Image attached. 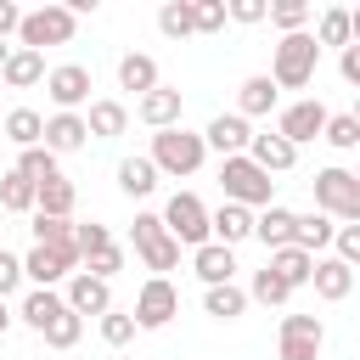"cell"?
<instances>
[{"label":"cell","mask_w":360,"mask_h":360,"mask_svg":"<svg viewBox=\"0 0 360 360\" xmlns=\"http://www.w3.org/2000/svg\"><path fill=\"white\" fill-rule=\"evenodd\" d=\"M315 62H321V45H315L309 28H298V34H281V45H276L264 79H270L276 90H304V84L315 79Z\"/></svg>","instance_id":"obj_1"},{"label":"cell","mask_w":360,"mask_h":360,"mask_svg":"<svg viewBox=\"0 0 360 360\" xmlns=\"http://www.w3.org/2000/svg\"><path fill=\"white\" fill-rule=\"evenodd\" d=\"M219 186H225V202H236V208H248V214L276 202V180H270V174H264V169H259L248 152L219 163Z\"/></svg>","instance_id":"obj_2"},{"label":"cell","mask_w":360,"mask_h":360,"mask_svg":"<svg viewBox=\"0 0 360 360\" xmlns=\"http://www.w3.org/2000/svg\"><path fill=\"white\" fill-rule=\"evenodd\" d=\"M146 158H152L158 174H174V180H180V174H197V169H202L208 146H202V135H191L186 124H174V129H158V135H152V152H146Z\"/></svg>","instance_id":"obj_3"},{"label":"cell","mask_w":360,"mask_h":360,"mask_svg":"<svg viewBox=\"0 0 360 360\" xmlns=\"http://www.w3.org/2000/svg\"><path fill=\"white\" fill-rule=\"evenodd\" d=\"M315 214L354 225V219H360V174H349V169H338V163L321 169V174H315Z\"/></svg>","instance_id":"obj_4"},{"label":"cell","mask_w":360,"mask_h":360,"mask_svg":"<svg viewBox=\"0 0 360 360\" xmlns=\"http://www.w3.org/2000/svg\"><path fill=\"white\" fill-rule=\"evenodd\" d=\"M73 28H79V17L68 6H39V11H22L17 39H22V51L45 56V45H73Z\"/></svg>","instance_id":"obj_5"},{"label":"cell","mask_w":360,"mask_h":360,"mask_svg":"<svg viewBox=\"0 0 360 360\" xmlns=\"http://www.w3.org/2000/svg\"><path fill=\"white\" fill-rule=\"evenodd\" d=\"M158 219H163V231H169L180 248H202V242H208V208H202L197 191H174Z\"/></svg>","instance_id":"obj_6"},{"label":"cell","mask_w":360,"mask_h":360,"mask_svg":"<svg viewBox=\"0 0 360 360\" xmlns=\"http://www.w3.org/2000/svg\"><path fill=\"white\" fill-rule=\"evenodd\" d=\"M129 236H135V253H141V264H146L152 276H163V270H174V264H180V242L163 231V219H158V214H135Z\"/></svg>","instance_id":"obj_7"},{"label":"cell","mask_w":360,"mask_h":360,"mask_svg":"<svg viewBox=\"0 0 360 360\" xmlns=\"http://www.w3.org/2000/svg\"><path fill=\"white\" fill-rule=\"evenodd\" d=\"M174 315H180V292H174V281H169V276H152V281L135 292L129 321H135L141 332H158V326H169Z\"/></svg>","instance_id":"obj_8"},{"label":"cell","mask_w":360,"mask_h":360,"mask_svg":"<svg viewBox=\"0 0 360 360\" xmlns=\"http://www.w3.org/2000/svg\"><path fill=\"white\" fill-rule=\"evenodd\" d=\"M90 90H96V79H90L84 62H62V68L45 73V96L56 101V112H79L90 101Z\"/></svg>","instance_id":"obj_9"},{"label":"cell","mask_w":360,"mask_h":360,"mask_svg":"<svg viewBox=\"0 0 360 360\" xmlns=\"http://www.w3.org/2000/svg\"><path fill=\"white\" fill-rule=\"evenodd\" d=\"M321 343H326L321 315H281V343H276L281 360H315Z\"/></svg>","instance_id":"obj_10"},{"label":"cell","mask_w":360,"mask_h":360,"mask_svg":"<svg viewBox=\"0 0 360 360\" xmlns=\"http://www.w3.org/2000/svg\"><path fill=\"white\" fill-rule=\"evenodd\" d=\"M321 129H326V107H321L315 96H304V101L281 107V118H276V135H281L287 146H304V141H315Z\"/></svg>","instance_id":"obj_11"},{"label":"cell","mask_w":360,"mask_h":360,"mask_svg":"<svg viewBox=\"0 0 360 360\" xmlns=\"http://www.w3.org/2000/svg\"><path fill=\"white\" fill-rule=\"evenodd\" d=\"M73 270H79V248H28V259H22V276L39 281V287L68 281Z\"/></svg>","instance_id":"obj_12"},{"label":"cell","mask_w":360,"mask_h":360,"mask_svg":"<svg viewBox=\"0 0 360 360\" xmlns=\"http://www.w3.org/2000/svg\"><path fill=\"white\" fill-rule=\"evenodd\" d=\"M62 304H68L79 321H84V315H107V309H112V281H96V276H84V270H73Z\"/></svg>","instance_id":"obj_13"},{"label":"cell","mask_w":360,"mask_h":360,"mask_svg":"<svg viewBox=\"0 0 360 360\" xmlns=\"http://www.w3.org/2000/svg\"><path fill=\"white\" fill-rule=\"evenodd\" d=\"M248 141H253V129H248V118H236V112H219V118H208V129H202V146H214L219 158H242Z\"/></svg>","instance_id":"obj_14"},{"label":"cell","mask_w":360,"mask_h":360,"mask_svg":"<svg viewBox=\"0 0 360 360\" xmlns=\"http://www.w3.org/2000/svg\"><path fill=\"white\" fill-rule=\"evenodd\" d=\"M208 236H214L219 248H236V242H248V236H253V214H248V208H236V202H219V208L208 214Z\"/></svg>","instance_id":"obj_15"},{"label":"cell","mask_w":360,"mask_h":360,"mask_svg":"<svg viewBox=\"0 0 360 360\" xmlns=\"http://www.w3.org/2000/svg\"><path fill=\"white\" fill-rule=\"evenodd\" d=\"M191 270L202 276V287H225L236 276V253L219 242H202V248H191Z\"/></svg>","instance_id":"obj_16"},{"label":"cell","mask_w":360,"mask_h":360,"mask_svg":"<svg viewBox=\"0 0 360 360\" xmlns=\"http://www.w3.org/2000/svg\"><path fill=\"white\" fill-rule=\"evenodd\" d=\"M309 281H315V298H326V304H343V298L354 292V270H349L343 259H315Z\"/></svg>","instance_id":"obj_17"},{"label":"cell","mask_w":360,"mask_h":360,"mask_svg":"<svg viewBox=\"0 0 360 360\" xmlns=\"http://www.w3.org/2000/svg\"><path fill=\"white\" fill-rule=\"evenodd\" d=\"M180 107H186V101H180V90L158 84V90H146V96H141V107H135V112H141V124H152V129H174V124H180Z\"/></svg>","instance_id":"obj_18"},{"label":"cell","mask_w":360,"mask_h":360,"mask_svg":"<svg viewBox=\"0 0 360 360\" xmlns=\"http://www.w3.org/2000/svg\"><path fill=\"white\" fill-rule=\"evenodd\" d=\"M276 101H281V90H276L264 73H253V79H242V90H236V118H264V112H276Z\"/></svg>","instance_id":"obj_19"},{"label":"cell","mask_w":360,"mask_h":360,"mask_svg":"<svg viewBox=\"0 0 360 360\" xmlns=\"http://www.w3.org/2000/svg\"><path fill=\"white\" fill-rule=\"evenodd\" d=\"M84 141H90V135H84V118H79V112H51V118H45V141H39L45 152H79Z\"/></svg>","instance_id":"obj_20"},{"label":"cell","mask_w":360,"mask_h":360,"mask_svg":"<svg viewBox=\"0 0 360 360\" xmlns=\"http://www.w3.org/2000/svg\"><path fill=\"white\" fill-rule=\"evenodd\" d=\"M248 158H253L264 174H281V169H292V163H298V146H287V141L270 129V135H253V141H248Z\"/></svg>","instance_id":"obj_21"},{"label":"cell","mask_w":360,"mask_h":360,"mask_svg":"<svg viewBox=\"0 0 360 360\" xmlns=\"http://www.w3.org/2000/svg\"><path fill=\"white\" fill-rule=\"evenodd\" d=\"M0 79H6L11 90H34V84L45 79V56H39V51H22V45H11V56H6Z\"/></svg>","instance_id":"obj_22"},{"label":"cell","mask_w":360,"mask_h":360,"mask_svg":"<svg viewBox=\"0 0 360 360\" xmlns=\"http://www.w3.org/2000/svg\"><path fill=\"white\" fill-rule=\"evenodd\" d=\"M253 236L276 253V248H287L292 242V208H281V202H270V208H259L253 214Z\"/></svg>","instance_id":"obj_23"},{"label":"cell","mask_w":360,"mask_h":360,"mask_svg":"<svg viewBox=\"0 0 360 360\" xmlns=\"http://www.w3.org/2000/svg\"><path fill=\"white\" fill-rule=\"evenodd\" d=\"M124 124H129V107L124 101H90V112H84V135H96V141L124 135Z\"/></svg>","instance_id":"obj_24"},{"label":"cell","mask_w":360,"mask_h":360,"mask_svg":"<svg viewBox=\"0 0 360 360\" xmlns=\"http://www.w3.org/2000/svg\"><path fill=\"white\" fill-rule=\"evenodd\" d=\"M0 135H6V141H17V146L28 152V146H39V141H45V118H39L34 107H11V112L0 118Z\"/></svg>","instance_id":"obj_25"},{"label":"cell","mask_w":360,"mask_h":360,"mask_svg":"<svg viewBox=\"0 0 360 360\" xmlns=\"http://www.w3.org/2000/svg\"><path fill=\"white\" fill-rule=\"evenodd\" d=\"M73 202H79V191H73V180H45V186H34V214H51V219H68L73 214Z\"/></svg>","instance_id":"obj_26"},{"label":"cell","mask_w":360,"mask_h":360,"mask_svg":"<svg viewBox=\"0 0 360 360\" xmlns=\"http://www.w3.org/2000/svg\"><path fill=\"white\" fill-rule=\"evenodd\" d=\"M118 84H124V90H135V96H146V90H158L163 79H158V62H152L146 51H129V56L118 62Z\"/></svg>","instance_id":"obj_27"},{"label":"cell","mask_w":360,"mask_h":360,"mask_svg":"<svg viewBox=\"0 0 360 360\" xmlns=\"http://www.w3.org/2000/svg\"><path fill=\"white\" fill-rule=\"evenodd\" d=\"M332 231H338V225H332L326 214H292V248H304L309 259L332 242Z\"/></svg>","instance_id":"obj_28"},{"label":"cell","mask_w":360,"mask_h":360,"mask_svg":"<svg viewBox=\"0 0 360 360\" xmlns=\"http://www.w3.org/2000/svg\"><path fill=\"white\" fill-rule=\"evenodd\" d=\"M118 191H124V197H152V191H158L152 158H124V163H118Z\"/></svg>","instance_id":"obj_29"},{"label":"cell","mask_w":360,"mask_h":360,"mask_svg":"<svg viewBox=\"0 0 360 360\" xmlns=\"http://www.w3.org/2000/svg\"><path fill=\"white\" fill-rule=\"evenodd\" d=\"M264 270H276L287 287H304V281H309V270H315V259H309L304 248H292V242H287V248H276V253H270V264H264Z\"/></svg>","instance_id":"obj_30"},{"label":"cell","mask_w":360,"mask_h":360,"mask_svg":"<svg viewBox=\"0 0 360 360\" xmlns=\"http://www.w3.org/2000/svg\"><path fill=\"white\" fill-rule=\"evenodd\" d=\"M62 309H68V304H62V292H51V287H34V292L22 298V309H17V315H22L34 332H45V326H51V315H62Z\"/></svg>","instance_id":"obj_31"},{"label":"cell","mask_w":360,"mask_h":360,"mask_svg":"<svg viewBox=\"0 0 360 360\" xmlns=\"http://www.w3.org/2000/svg\"><path fill=\"white\" fill-rule=\"evenodd\" d=\"M202 309H208L214 321H236V315L248 309V292H242L236 281H225V287H208V292H202Z\"/></svg>","instance_id":"obj_32"},{"label":"cell","mask_w":360,"mask_h":360,"mask_svg":"<svg viewBox=\"0 0 360 360\" xmlns=\"http://www.w3.org/2000/svg\"><path fill=\"white\" fill-rule=\"evenodd\" d=\"M349 39H354L349 11H343V6H326V11H321V22H315V45L326 51V45H349Z\"/></svg>","instance_id":"obj_33"},{"label":"cell","mask_w":360,"mask_h":360,"mask_svg":"<svg viewBox=\"0 0 360 360\" xmlns=\"http://www.w3.org/2000/svg\"><path fill=\"white\" fill-rule=\"evenodd\" d=\"M321 141H326V146H338V152H354V146H360V118H354V112H326Z\"/></svg>","instance_id":"obj_34"},{"label":"cell","mask_w":360,"mask_h":360,"mask_svg":"<svg viewBox=\"0 0 360 360\" xmlns=\"http://www.w3.org/2000/svg\"><path fill=\"white\" fill-rule=\"evenodd\" d=\"M17 174H22L28 186H45V180H56L62 169H56V152H45V146H28V152L17 158Z\"/></svg>","instance_id":"obj_35"},{"label":"cell","mask_w":360,"mask_h":360,"mask_svg":"<svg viewBox=\"0 0 360 360\" xmlns=\"http://www.w3.org/2000/svg\"><path fill=\"white\" fill-rule=\"evenodd\" d=\"M0 208L6 214H34V186L11 169V174H0Z\"/></svg>","instance_id":"obj_36"},{"label":"cell","mask_w":360,"mask_h":360,"mask_svg":"<svg viewBox=\"0 0 360 360\" xmlns=\"http://www.w3.org/2000/svg\"><path fill=\"white\" fill-rule=\"evenodd\" d=\"M34 248H73V219L34 214Z\"/></svg>","instance_id":"obj_37"},{"label":"cell","mask_w":360,"mask_h":360,"mask_svg":"<svg viewBox=\"0 0 360 360\" xmlns=\"http://www.w3.org/2000/svg\"><path fill=\"white\" fill-rule=\"evenodd\" d=\"M39 338H45V343H51V349H73V343H79V338H84V321H79V315H73V309H62V315H51V326H45V332H39Z\"/></svg>","instance_id":"obj_38"},{"label":"cell","mask_w":360,"mask_h":360,"mask_svg":"<svg viewBox=\"0 0 360 360\" xmlns=\"http://www.w3.org/2000/svg\"><path fill=\"white\" fill-rule=\"evenodd\" d=\"M158 28H163L169 39H186V34H191V0H163Z\"/></svg>","instance_id":"obj_39"},{"label":"cell","mask_w":360,"mask_h":360,"mask_svg":"<svg viewBox=\"0 0 360 360\" xmlns=\"http://www.w3.org/2000/svg\"><path fill=\"white\" fill-rule=\"evenodd\" d=\"M248 298H259V304H287V298H292V287H287L276 270H253V287H248Z\"/></svg>","instance_id":"obj_40"},{"label":"cell","mask_w":360,"mask_h":360,"mask_svg":"<svg viewBox=\"0 0 360 360\" xmlns=\"http://www.w3.org/2000/svg\"><path fill=\"white\" fill-rule=\"evenodd\" d=\"M225 28V0H191V34H219Z\"/></svg>","instance_id":"obj_41"},{"label":"cell","mask_w":360,"mask_h":360,"mask_svg":"<svg viewBox=\"0 0 360 360\" xmlns=\"http://www.w3.org/2000/svg\"><path fill=\"white\" fill-rule=\"evenodd\" d=\"M84 264V276H96V281H112L118 270H124V248L112 242V248H101V253H90V259H79Z\"/></svg>","instance_id":"obj_42"},{"label":"cell","mask_w":360,"mask_h":360,"mask_svg":"<svg viewBox=\"0 0 360 360\" xmlns=\"http://www.w3.org/2000/svg\"><path fill=\"white\" fill-rule=\"evenodd\" d=\"M270 22H276L281 34H298V28L309 22V6H304V0H276V6H270Z\"/></svg>","instance_id":"obj_43"},{"label":"cell","mask_w":360,"mask_h":360,"mask_svg":"<svg viewBox=\"0 0 360 360\" xmlns=\"http://www.w3.org/2000/svg\"><path fill=\"white\" fill-rule=\"evenodd\" d=\"M73 248H79V259H90V253H101V248H112V231L107 225H73Z\"/></svg>","instance_id":"obj_44"},{"label":"cell","mask_w":360,"mask_h":360,"mask_svg":"<svg viewBox=\"0 0 360 360\" xmlns=\"http://www.w3.org/2000/svg\"><path fill=\"white\" fill-rule=\"evenodd\" d=\"M101 338H107L112 349H124V343L135 338V321H129L124 309H107V315H101Z\"/></svg>","instance_id":"obj_45"},{"label":"cell","mask_w":360,"mask_h":360,"mask_svg":"<svg viewBox=\"0 0 360 360\" xmlns=\"http://www.w3.org/2000/svg\"><path fill=\"white\" fill-rule=\"evenodd\" d=\"M332 242H338V259L354 270V264H360V225H338V231H332Z\"/></svg>","instance_id":"obj_46"},{"label":"cell","mask_w":360,"mask_h":360,"mask_svg":"<svg viewBox=\"0 0 360 360\" xmlns=\"http://www.w3.org/2000/svg\"><path fill=\"white\" fill-rule=\"evenodd\" d=\"M264 17H270L264 0H231L225 6V22H264Z\"/></svg>","instance_id":"obj_47"},{"label":"cell","mask_w":360,"mask_h":360,"mask_svg":"<svg viewBox=\"0 0 360 360\" xmlns=\"http://www.w3.org/2000/svg\"><path fill=\"white\" fill-rule=\"evenodd\" d=\"M17 287H22V259L0 248V304H6V292H17Z\"/></svg>","instance_id":"obj_48"},{"label":"cell","mask_w":360,"mask_h":360,"mask_svg":"<svg viewBox=\"0 0 360 360\" xmlns=\"http://www.w3.org/2000/svg\"><path fill=\"white\" fill-rule=\"evenodd\" d=\"M338 68H343V79H349V84H360V45H343Z\"/></svg>","instance_id":"obj_49"},{"label":"cell","mask_w":360,"mask_h":360,"mask_svg":"<svg viewBox=\"0 0 360 360\" xmlns=\"http://www.w3.org/2000/svg\"><path fill=\"white\" fill-rule=\"evenodd\" d=\"M17 22H22V6H17V0H0V39L17 34Z\"/></svg>","instance_id":"obj_50"},{"label":"cell","mask_w":360,"mask_h":360,"mask_svg":"<svg viewBox=\"0 0 360 360\" xmlns=\"http://www.w3.org/2000/svg\"><path fill=\"white\" fill-rule=\"evenodd\" d=\"M6 332H11V309L0 304V338H6Z\"/></svg>","instance_id":"obj_51"},{"label":"cell","mask_w":360,"mask_h":360,"mask_svg":"<svg viewBox=\"0 0 360 360\" xmlns=\"http://www.w3.org/2000/svg\"><path fill=\"white\" fill-rule=\"evenodd\" d=\"M6 56H11V45H6V39H0V68H6Z\"/></svg>","instance_id":"obj_52"},{"label":"cell","mask_w":360,"mask_h":360,"mask_svg":"<svg viewBox=\"0 0 360 360\" xmlns=\"http://www.w3.org/2000/svg\"><path fill=\"white\" fill-rule=\"evenodd\" d=\"M118 360H124V354H118Z\"/></svg>","instance_id":"obj_53"}]
</instances>
